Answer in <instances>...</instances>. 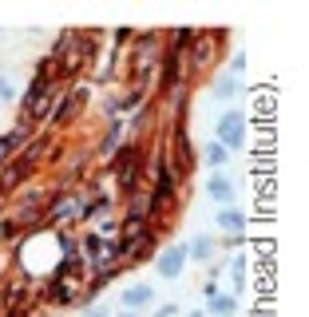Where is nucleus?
Wrapping results in <instances>:
<instances>
[{"label": "nucleus", "instance_id": "obj_3", "mask_svg": "<svg viewBox=\"0 0 309 317\" xmlns=\"http://www.w3.org/2000/svg\"><path fill=\"white\" fill-rule=\"evenodd\" d=\"M178 270V254H171V258H163V274H174Z\"/></svg>", "mask_w": 309, "mask_h": 317}, {"label": "nucleus", "instance_id": "obj_2", "mask_svg": "<svg viewBox=\"0 0 309 317\" xmlns=\"http://www.w3.org/2000/svg\"><path fill=\"white\" fill-rule=\"evenodd\" d=\"M222 226H226V230H238V226H242V214H222Z\"/></svg>", "mask_w": 309, "mask_h": 317}, {"label": "nucleus", "instance_id": "obj_4", "mask_svg": "<svg viewBox=\"0 0 309 317\" xmlns=\"http://www.w3.org/2000/svg\"><path fill=\"white\" fill-rule=\"evenodd\" d=\"M214 194H218V198H230V183L218 179V183H214Z\"/></svg>", "mask_w": 309, "mask_h": 317}, {"label": "nucleus", "instance_id": "obj_5", "mask_svg": "<svg viewBox=\"0 0 309 317\" xmlns=\"http://www.w3.org/2000/svg\"><path fill=\"white\" fill-rule=\"evenodd\" d=\"M12 95V83H4V79H0V99H8Z\"/></svg>", "mask_w": 309, "mask_h": 317}, {"label": "nucleus", "instance_id": "obj_1", "mask_svg": "<svg viewBox=\"0 0 309 317\" xmlns=\"http://www.w3.org/2000/svg\"><path fill=\"white\" fill-rule=\"evenodd\" d=\"M222 139H230V143H242V115H230V119L222 123Z\"/></svg>", "mask_w": 309, "mask_h": 317}]
</instances>
